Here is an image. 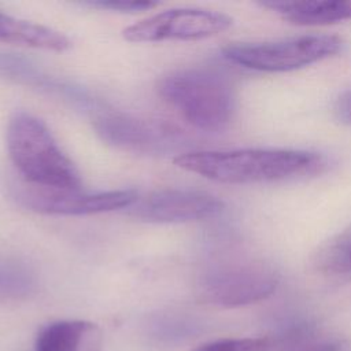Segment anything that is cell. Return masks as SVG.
<instances>
[{
	"label": "cell",
	"mask_w": 351,
	"mask_h": 351,
	"mask_svg": "<svg viewBox=\"0 0 351 351\" xmlns=\"http://www.w3.org/2000/svg\"><path fill=\"white\" fill-rule=\"evenodd\" d=\"M174 165L221 184H269L319 174L326 159L293 148H236L177 155Z\"/></svg>",
	"instance_id": "cell-1"
},
{
	"label": "cell",
	"mask_w": 351,
	"mask_h": 351,
	"mask_svg": "<svg viewBox=\"0 0 351 351\" xmlns=\"http://www.w3.org/2000/svg\"><path fill=\"white\" fill-rule=\"evenodd\" d=\"M7 151L18 171L38 188L75 191L81 185L74 163L45 123L29 112H15L10 119Z\"/></svg>",
	"instance_id": "cell-2"
},
{
	"label": "cell",
	"mask_w": 351,
	"mask_h": 351,
	"mask_svg": "<svg viewBox=\"0 0 351 351\" xmlns=\"http://www.w3.org/2000/svg\"><path fill=\"white\" fill-rule=\"evenodd\" d=\"M158 90L185 121L200 130L221 132L233 121L236 111L233 88L215 71L178 70L163 77Z\"/></svg>",
	"instance_id": "cell-3"
},
{
	"label": "cell",
	"mask_w": 351,
	"mask_h": 351,
	"mask_svg": "<svg viewBox=\"0 0 351 351\" xmlns=\"http://www.w3.org/2000/svg\"><path fill=\"white\" fill-rule=\"evenodd\" d=\"M343 38L335 34H307L263 43H232L221 52L241 67L263 73H287L339 53Z\"/></svg>",
	"instance_id": "cell-4"
},
{
	"label": "cell",
	"mask_w": 351,
	"mask_h": 351,
	"mask_svg": "<svg viewBox=\"0 0 351 351\" xmlns=\"http://www.w3.org/2000/svg\"><path fill=\"white\" fill-rule=\"evenodd\" d=\"M280 284V273L263 261H243L208 270L199 282L200 298L222 307H240L269 298Z\"/></svg>",
	"instance_id": "cell-5"
},
{
	"label": "cell",
	"mask_w": 351,
	"mask_h": 351,
	"mask_svg": "<svg viewBox=\"0 0 351 351\" xmlns=\"http://www.w3.org/2000/svg\"><path fill=\"white\" fill-rule=\"evenodd\" d=\"M233 19L222 12L203 8H173L123 29V38L132 43L195 41L228 30Z\"/></svg>",
	"instance_id": "cell-6"
},
{
	"label": "cell",
	"mask_w": 351,
	"mask_h": 351,
	"mask_svg": "<svg viewBox=\"0 0 351 351\" xmlns=\"http://www.w3.org/2000/svg\"><path fill=\"white\" fill-rule=\"evenodd\" d=\"M223 207V202L211 193L170 188L138 197L130 206V214L149 222L178 223L215 217Z\"/></svg>",
	"instance_id": "cell-7"
},
{
	"label": "cell",
	"mask_w": 351,
	"mask_h": 351,
	"mask_svg": "<svg viewBox=\"0 0 351 351\" xmlns=\"http://www.w3.org/2000/svg\"><path fill=\"white\" fill-rule=\"evenodd\" d=\"M21 203L34 211L53 215H90L130 207L138 193L134 189H117L81 193L58 189H25L18 193Z\"/></svg>",
	"instance_id": "cell-8"
},
{
	"label": "cell",
	"mask_w": 351,
	"mask_h": 351,
	"mask_svg": "<svg viewBox=\"0 0 351 351\" xmlns=\"http://www.w3.org/2000/svg\"><path fill=\"white\" fill-rule=\"evenodd\" d=\"M95 129L110 144L133 151H156L169 141V130L155 123L123 114H104L95 122ZM171 137V136H170Z\"/></svg>",
	"instance_id": "cell-9"
},
{
	"label": "cell",
	"mask_w": 351,
	"mask_h": 351,
	"mask_svg": "<svg viewBox=\"0 0 351 351\" xmlns=\"http://www.w3.org/2000/svg\"><path fill=\"white\" fill-rule=\"evenodd\" d=\"M259 5L300 26L328 25L351 19V0H269L261 1Z\"/></svg>",
	"instance_id": "cell-10"
},
{
	"label": "cell",
	"mask_w": 351,
	"mask_h": 351,
	"mask_svg": "<svg viewBox=\"0 0 351 351\" xmlns=\"http://www.w3.org/2000/svg\"><path fill=\"white\" fill-rule=\"evenodd\" d=\"M103 336L97 325L66 319L52 322L37 336L34 351H101Z\"/></svg>",
	"instance_id": "cell-11"
},
{
	"label": "cell",
	"mask_w": 351,
	"mask_h": 351,
	"mask_svg": "<svg viewBox=\"0 0 351 351\" xmlns=\"http://www.w3.org/2000/svg\"><path fill=\"white\" fill-rule=\"evenodd\" d=\"M0 41L37 49L63 52L71 47L70 40L60 32L18 19L0 11Z\"/></svg>",
	"instance_id": "cell-12"
},
{
	"label": "cell",
	"mask_w": 351,
	"mask_h": 351,
	"mask_svg": "<svg viewBox=\"0 0 351 351\" xmlns=\"http://www.w3.org/2000/svg\"><path fill=\"white\" fill-rule=\"evenodd\" d=\"M0 73L29 85H34L48 90H56L62 96H69L73 100H78L81 103H86L89 100L86 95L80 89L59 84L53 80H49V77L47 75H41V73L36 67L29 64L26 60L15 56L0 53Z\"/></svg>",
	"instance_id": "cell-13"
},
{
	"label": "cell",
	"mask_w": 351,
	"mask_h": 351,
	"mask_svg": "<svg viewBox=\"0 0 351 351\" xmlns=\"http://www.w3.org/2000/svg\"><path fill=\"white\" fill-rule=\"evenodd\" d=\"M315 265L328 274H351V226L321 245L315 255Z\"/></svg>",
	"instance_id": "cell-14"
},
{
	"label": "cell",
	"mask_w": 351,
	"mask_h": 351,
	"mask_svg": "<svg viewBox=\"0 0 351 351\" xmlns=\"http://www.w3.org/2000/svg\"><path fill=\"white\" fill-rule=\"evenodd\" d=\"M271 341L267 337L222 339L199 346L193 351H270Z\"/></svg>",
	"instance_id": "cell-15"
},
{
	"label": "cell",
	"mask_w": 351,
	"mask_h": 351,
	"mask_svg": "<svg viewBox=\"0 0 351 351\" xmlns=\"http://www.w3.org/2000/svg\"><path fill=\"white\" fill-rule=\"evenodd\" d=\"M281 351H336V344L310 330H296L281 347Z\"/></svg>",
	"instance_id": "cell-16"
},
{
	"label": "cell",
	"mask_w": 351,
	"mask_h": 351,
	"mask_svg": "<svg viewBox=\"0 0 351 351\" xmlns=\"http://www.w3.org/2000/svg\"><path fill=\"white\" fill-rule=\"evenodd\" d=\"M89 7L100 8V10H110L118 12H137V11H147L155 8L159 3L156 1H147V0H96L85 3Z\"/></svg>",
	"instance_id": "cell-17"
},
{
	"label": "cell",
	"mask_w": 351,
	"mask_h": 351,
	"mask_svg": "<svg viewBox=\"0 0 351 351\" xmlns=\"http://www.w3.org/2000/svg\"><path fill=\"white\" fill-rule=\"evenodd\" d=\"M335 117L344 125L351 126V89L340 93L333 104Z\"/></svg>",
	"instance_id": "cell-18"
}]
</instances>
